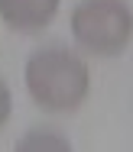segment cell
<instances>
[{"mask_svg": "<svg viewBox=\"0 0 133 152\" xmlns=\"http://www.w3.org/2000/svg\"><path fill=\"white\" fill-rule=\"evenodd\" d=\"M23 75H26V91L33 104L46 113H71L85 104L91 91L88 65L62 45L36 49Z\"/></svg>", "mask_w": 133, "mask_h": 152, "instance_id": "1", "label": "cell"}, {"mask_svg": "<svg viewBox=\"0 0 133 152\" xmlns=\"http://www.w3.org/2000/svg\"><path fill=\"white\" fill-rule=\"evenodd\" d=\"M71 36L88 55L114 58L133 39V13L123 0H81L71 10Z\"/></svg>", "mask_w": 133, "mask_h": 152, "instance_id": "2", "label": "cell"}, {"mask_svg": "<svg viewBox=\"0 0 133 152\" xmlns=\"http://www.w3.org/2000/svg\"><path fill=\"white\" fill-rule=\"evenodd\" d=\"M59 13V0H0V20L16 32H42Z\"/></svg>", "mask_w": 133, "mask_h": 152, "instance_id": "3", "label": "cell"}, {"mask_svg": "<svg viewBox=\"0 0 133 152\" xmlns=\"http://www.w3.org/2000/svg\"><path fill=\"white\" fill-rule=\"evenodd\" d=\"M33 146H55V149H68V139L55 136L52 129H39L36 136H26V139H20V149H33Z\"/></svg>", "mask_w": 133, "mask_h": 152, "instance_id": "4", "label": "cell"}, {"mask_svg": "<svg viewBox=\"0 0 133 152\" xmlns=\"http://www.w3.org/2000/svg\"><path fill=\"white\" fill-rule=\"evenodd\" d=\"M10 113H13V94H10V88H7V81H0V129L7 126Z\"/></svg>", "mask_w": 133, "mask_h": 152, "instance_id": "5", "label": "cell"}]
</instances>
